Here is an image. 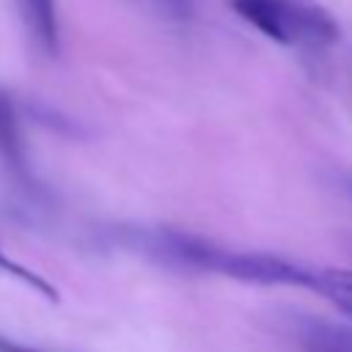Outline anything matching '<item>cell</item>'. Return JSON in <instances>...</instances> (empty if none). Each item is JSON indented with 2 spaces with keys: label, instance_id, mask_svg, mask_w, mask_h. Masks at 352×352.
Masks as SVG:
<instances>
[{
  "label": "cell",
  "instance_id": "cell-8",
  "mask_svg": "<svg viewBox=\"0 0 352 352\" xmlns=\"http://www.w3.org/2000/svg\"><path fill=\"white\" fill-rule=\"evenodd\" d=\"M0 352H44V349H36V346H28L22 341H14V338L0 336Z\"/></svg>",
  "mask_w": 352,
  "mask_h": 352
},
{
  "label": "cell",
  "instance_id": "cell-1",
  "mask_svg": "<svg viewBox=\"0 0 352 352\" xmlns=\"http://www.w3.org/2000/svg\"><path fill=\"white\" fill-rule=\"evenodd\" d=\"M118 239L126 248L143 253L146 258H154L160 264L179 267V270L217 272V275L245 280V283H258V286H294V289H311V292H316L319 286V270H311L305 264H297L272 253L228 250L214 242L187 236L170 228H126Z\"/></svg>",
  "mask_w": 352,
  "mask_h": 352
},
{
  "label": "cell",
  "instance_id": "cell-9",
  "mask_svg": "<svg viewBox=\"0 0 352 352\" xmlns=\"http://www.w3.org/2000/svg\"><path fill=\"white\" fill-rule=\"evenodd\" d=\"M341 190H344V195L352 201V179H344V184H341Z\"/></svg>",
  "mask_w": 352,
  "mask_h": 352
},
{
  "label": "cell",
  "instance_id": "cell-6",
  "mask_svg": "<svg viewBox=\"0 0 352 352\" xmlns=\"http://www.w3.org/2000/svg\"><path fill=\"white\" fill-rule=\"evenodd\" d=\"M352 311V270H319V292Z\"/></svg>",
  "mask_w": 352,
  "mask_h": 352
},
{
  "label": "cell",
  "instance_id": "cell-4",
  "mask_svg": "<svg viewBox=\"0 0 352 352\" xmlns=\"http://www.w3.org/2000/svg\"><path fill=\"white\" fill-rule=\"evenodd\" d=\"M19 19L30 36V41L36 44L38 52L44 55H58V6L55 0H14Z\"/></svg>",
  "mask_w": 352,
  "mask_h": 352
},
{
  "label": "cell",
  "instance_id": "cell-5",
  "mask_svg": "<svg viewBox=\"0 0 352 352\" xmlns=\"http://www.w3.org/2000/svg\"><path fill=\"white\" fill-rule=\"evenodd\" d=\"M0 272L8 275V278H14V280H19V283H25L28 289H33L36 294H41L44 300H52V302L58 300V292H55V286L47 278H41L38 272H33L25 264H19L16 258H11L3 248H0Z\"/></svg>",
  "mask_w": 352,
  "mask_h": 352
},
{
  "label": "cell",
  "instance_id": "cell-2",
  "mask_svg": "<svg viewBox=\"0 0 352 352\" xmlns=\"http://www.w3.org/2000/svg\"><path fill=\"white\" fill-rule=\"evenodd\" d=\"M234 11L261 36L283 47L322 50L338 38V22L319 0H231Z\"/></svg>",
  "mask_w": 352,
  "mask_h": 352
},
{
  "label": "cell",
  "instance_id": "cell-7",
  "mask_svg": "<svg viewBox=\"0 0 352 352\" xmlns=\"http://www.w3.org/2000/svg\"><path fill=\"white\" fill-rule=\"evenodd\" d=\"M302 352H352V333L338 327H324L322 333H314Z\"/></svg>",
  "mask_w": 352,
  "mask_h": 352
},
{
  "label": "cell",
  "instance_id": "cell-3",
  "mask_svg": "<svg viewBox=\"0 0 352 352\" xmlns=\"http://www.w3.org/2000/svg\"><path fill=\"white\" fill-rule=\"evenodd\" d=\"M0 165L6 176L14 182V187L28 195V201L38 198V182L30 170L19 110L6 91H0Z\"/></svg>",
  "mask_w": 352,
  "mask_h": 352
}]
</instances>
